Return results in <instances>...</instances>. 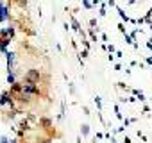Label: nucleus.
Here are the masks:
<instances>
[{
    "mask_svg": "<svg viewBox=\"0 0 152 143\" xmlns=\"http://www.w3.org/2000/svg\"><path fill=\"white\" fill-rule=\"evenodd\" d=\"M7 82H9L11 86H13V84H16V81H15V74H9V75H7Z\"/></svg>",
    "mask_w": 152,
    "mask_h": 143,
    "instance_id": "39448f33",
    "label": "nucleus"
},
{
    "mask_svg": "<svg viewBox=\"0 0 152 143\" xmlns=\"http://www.w3.org/2000/svg\"><path fill=\"white\" fill-rule=\"evenodd\" d=\"M41 123H43V125H47V127H48V125H50V120H48V118H43V120H41Z\"/></svg>",
    "mask_w": 152,
    "mask_h": 143,
    "instance_id": "0eeeda50",
    "label": "nucleus"
},
{
    "mask_svg": "<svg viewBox=\"0 0 152 143\" xmlns=\"http://www.w3.org/2000/svg\"><path fill=\"white\" fill-rule=\"evenodd\" d=\"M9 20V7L6 2H0V22Z\"/></svg>",
    "mask_w": 152,
    "mask_h": 143,
    "instance_id": "7ed1b4c3",
    "label": "nucleus"
},
{
    "mask_svg": "<svg viewBox=\"0 0 152 143\" xmlns=\"http://www.w3.org/2000/svg\"><path fill=\"white\" fill-rule=\"evenodd\" d=\"M22 93H25V95H38L39 90H38V86L32 84V82H23V84H22Z\"/></svg>",
    "mask_w": 152,
    "mask_h": 143,
    "instance_id": "f257e3e1",
    "label": "nucleus"
},
{
    "mask_svg": "<svg viewBox=\"0 0 152 143\" xmlns=\"http://www.w3.org/2000/svg\"><path fill=\"white\" fill-rule=\"evenodd\" d=\"M95 102H97V106H99V109H100V107H102V104H100V98H99V97L95 98Z\"/></svg>",
    "mask_w": 152,
    "mask_h": 143,
    "instance_id": "1a4fd4ad",
    "label": "nucleus"
},
{
    "mask_svg": "<svg viewBox=\"0 0 152 143\" xmlns=\"http://www.w3.org/2000/svg\"><path fill=\"white\" fill-rule=\"evenodd\" d=\"M72 25H73V29H75V31H79V23L75 22V20H72Z\"/></svg>",
    "mask_w": 152,
    "mask_h": 143,
    "instance_id": "6e6552de",
    "label": "nucleus"
},
{
    "mask_svg": "<svg viewBox=\"0 0 152 143\" xmlns=\"http://www.w3.org/2000/svg\"><path fill=\"white\" fill-rule=\"evenodd\" d=\"M95 141H97V138H95V139H93V141H91V143H95Z\"/></svg>",
    "mask_w": 152,
    "mask_h": 143,
    "instance_id": "9d476101",
    "label": "nucleus"
},
{
    "mask_svg": "<svg viewBox=\"0 0 152 143\" xmlns=\"http://www.w3.org/2000/svg\"><path fill=\"white\" fill-rule=\"evenodd\" d=\"M39 79H41L39 70H31V72H27V74H25V82L36 84V82H39Z\"/></svg>",
    "mask_w": 152,
    "mask_h": 143,
    "instance_id": "f03ea898",
    "label": "nucleus"
},
{
    "mask_svg": "<svg viewBox=\"0 0 152 143\" xmlns=\"http://www.w3.org/2000/svg\"><path fill=\"white\" fill-rule=\"evenodd\" d=\"M0 104H11V97L7 93H4L2 97H0Z\"/></svg>",
    "mask_w": 152,
    "mask_h": 143,
    "instance_id": "20e7f679",
    "label": "nucleus"
},
{
    "mask_svg": "<svg viewBox=\"0 0 152 143\" xmlns=\"http://www.w3.org/2000/svg\"><path fill=\"white\" fill-rule=\"evenodd\" d=\"M90 134V125H83V136H88Z\"/></svg>",
    "mask_w": 152,
    "mask_h": 143,
    "instance_id": "423d86ee",
    "label": "nucleus"
}]
</instances>
